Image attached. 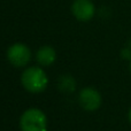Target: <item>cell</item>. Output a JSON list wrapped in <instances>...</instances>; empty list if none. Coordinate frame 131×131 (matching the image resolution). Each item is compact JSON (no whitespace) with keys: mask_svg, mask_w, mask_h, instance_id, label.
<instances>
[{"mask_svg":"<svg viewBox=\"0 0 131 131\" xmlns=\"http://www.w3.org/2000/svg\"><path fill=\"white\" fill-rule=\"evenodd\" d=\"M21 82L27 91L31 93H39L47 88L48 78L41 68L30 67L22 72Z\"/></svg>","mask_w":131,"mask_h":131,"instance_id":"6da1fadb","label":"cell"},{"mask_svg":"<svg viewBox=\"0 0 131 131\" xmlns=\"http://www.w3.org/2000/svg\"><path fill=\"white\" fill-rule=\"evenodd\" d=\"M21 131H46L47 118L44 112L38 108H30L20 118Z\"/></svg>","mask_w":131,"mask_h":131,"instance_id":"7a4b0ae2","label":"cell"},{"mask_svg":"<svg viewBox=\"0 0 131 131\" xmlns=\"http://www.w3.org/2000/svg\"><path fill=\"white\" fill-rule=\"evenodd\" d=\"M7 59L15 67H24L31 59V51L27 45L16 43L7 51Z\"/></svg>","mask_w":131,"mask_h":131,"instance_id":"3957f363","label":"cell"},{"mask_svg":"<svg viewBox=\"0 0 131 131\" xmlns=\"http://www.w3.org/2000/svg\"><path fill=\"white\" fill-rule=\"evenodd\" d=\"M79 105L83 107L85 111L93 112L97 111L101 106V94L98 90L93 88H84L81 90L78 95Z\"/></svg>","mask_w":131,"mask_h":131,"instance_id":"277c9868","label":"cell"},{"mask_svg":"<svg viewBox=\"0 0 131 131\" xmlns=\"http://www.w3.org/2000/svg\"><path fill=\"white\" fill-rule=\"evenodd\" d=\"M71 12L79 21H90L94 15V5L91 0H75Z\"/></svg>","mask_w":131,"mask_h":131,"instance_id":"5b68a950","label":"cell"},{"mask_svg":"<svg viewBox=\"0 0 131 131\" xmlns=\"http://www.w3.org/2000/svg\"><path fill=\"white\" fill-rule=\"evenodd\" d=\"M55 58H57L55 51H54V48L51 47V46H43V47L39 48L36 54L37 61L41 66L52 64L53 62L55 61Z\"/></svg>","mask_w":131,"mask_h":131,"instance_id":"8992f818","label":"cell"},{"mask_svg":"<svg viewBox=\"0 0 131 131\" xmlns=\"http://www.w3.org/2000/svg\"><path fill=\"white\" fill-rule=\"evenodd\" d=\"M58 86L63 92H72L76 89V82L70 75H63L58 81Z\"/></svg>","mask_w":131,"mask_h":131,"instance_id":"52a82bcc","label":"cell"},{"mask_svg":"<svg viewBox=\"0 0 131 131\" xmlns=\"http://www.w3.org/2000/svg\"><path fill=\"white\" fill-rule=\"evenodd\" d=\"M128 118H129V122L131 123V108L129 109V113H128Z\"/></svg>","mask_w":131,"mask_h":131,"instance_id":"ba28073f","label":"cell"},{"mask_svg":"<svg viewBox=\"0 0 131 131\" xmlns=\"http://www.w3.org/2000/svg\"><path fill=\"white\" fill-rule=\"evenodd\" d=\"M130 71H131V62H130Z\"/></svg>","mask_w":131,"mask_h":131,"instance_id":"9c48e42d","label":"cell"}]
</instances>
